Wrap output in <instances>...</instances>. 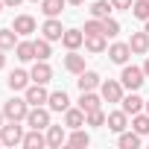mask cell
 <instances>
[{
	"label": "cell",
	"mask_w": 149,
	"mask_h": 149,
	"mask_svg": "<svg viewBox=\"0 0 149 149\" xmlns=\"http://www.w3.org/2000/svg\"><path fill=\"white\" fill-rule=\"evenodd\" d=\"M35 3H41V0H35Z\"/></svg>",
	"instance_id": "cell-46"
},
{
	"label": "cell",
	"mask_w": 149,
	"mask_h": 149,
	"mask_svg": "<svg viewBox=\"0 0 149 149\" xmlns=\"http://www.w3.org/2000/svg\"><path fill=\"white\" fill-rule=\"evenodd\" d=\"M3 6H6V3H3V0H0V12H3Z\"/></svg>",
	"instance_id": "cell-43"
},
{
	"label": "cell",
	"mask_w": 149,
	"mask_h": 149,
	"mask_svg": "<svg viewBox=\"0 0 149 149\" xmlns=\"http://www.w3.org/2000/svg\"><path fill=\"white\" fill-rule=\"evenodd\" d=\"M132 3H134V0H111L114 9H132Z\"/></svg>",
	"instance_id": "cell-36"
},
{
	"label": "cell",
	"mask_w": 149,
	"mask_h": 149,
	"mask_svg": "<svg viewBox=\"0 0 149 149\" xmlns=\"http://www.w3.org/2000/svg\"><path fill=\"white\" fill-rule=\"evenodd\" d=\"M64 3H67V0H41V12L47 18H58L61 9H64Z\"/></svg>",
	"instance_id": "cell-25"
},
{
	"label": "cell",
	"mask_w": 149,
	"mask_h": 149,
	"mask_svg": "<svg viewBox=\"0 0 149 149\" xmlns=\"http://www.w3.org/2000/svg\"><path fill=\"white\" fill-rule=\"evenodd\" d=\"M134 18H140V21H146L149 18V0H134L132 3V9H129Z\"/></svg>",
	"instance_id": "cell-32"
},
{
	"label": "cell",
	"mask_w": 149,
	"mask_h": 149,
	"mask_svg": "<svg viewBox=\"0 0 149 149\" xmlns=\"http://www.w3.org/2000/svg\"><path fill=\"white\" fill-rule=\"evenodd\" d=\"M105 117H108V114H105L102 108H94V111L85 114V126H105Z\"/></svg>",
	"instance_id": "cell-30"
},
{
	"label": "cell",
	"mask_w": 149,
	"mask_h": 149,
	"mask_svg": "<svg viewBox=\"0 0 149 149\" xmlns=\"http://www.w3.org/2000/svg\"><path fill=\"white\" fill-rule=\"evenodd\" d=\"M15 44H18L15 29H0V50H15Z\"/></svg>",
	"instance_id": "cell-28"
},
{
	"label": "cell",
	"mask_w": 149,
	"mask_h": 149,
	"mask_svg": "<svg viewBox=\"0 0 149 149\" xmlns=\"http://www.w3.org/2000/svg\"><path fill=\"white\" fill-rule=\"evenodd\" d=\"M76 85H79V91H94V88H100L102 82H100V73H94V70H82L79 79H76Z\"/></svg>",
	"instance_id": "cell-14"
},
{
	"label": "cell",
	"mask_w": 149,
	"mask_h": 149,
	"mask_svg": "<svg viewBox=\"0 0 149 149\" xmlns=\"http://www.w3.org/2000/svg\"><path fill=\"white\" fill-rule=\"evenodd\" d=\"M85 50H88V53H105V50H108L105 35H85Z\"/></svg>",
	"instance_id": "cell-24"
},
{
	"label": "cell",
	"mask_w": 149,
	"mask_h": 149,
	"mask_svg": "<svg viewBox=\"0 0 149 149\" xmlns=\"http://www.w3.org/2000/svg\"><path fill=\"white\" fill-rule=\"evenodd\" d=\"M143 32H146V35H149V18H146V26H143Z\"/></svg>",
	"instance_id": "cell-41"
},
{
	"label": "cell",
	"mask_w": 149,
	"mask_h": 149,
	"mask_svg": "<svg viewBox=\"0 0 149 149\" xmlns=\"http://www.w3.org/2000/svg\"><path fill=\"white\" fill-rule=\"evenodd\" d=\"M146 114H149V100H146Z\"/></svg>",
	"instance_id": "cell-44"
},
{
	"label": "cell",
	"mask_w": 149,
	"mask_h": 149,
	"mask_svg": "<svg viewBox=\"0 0 149 149\" xmlns=\"http://www.w3.org/2000/svg\"><path fill=\"white\" fill-rule=\"evenodd\" d=\"M64 143H67L64 126H47V146H50V149H61Z\"/></svg>",
	"instance_id": "cell-9"
},
{
	"label": "cell",
	"mask_w": 149,
	"mask_h": 149,
	"mask_svg": "<svg viewBox=\"0 0 149 149\" xmlns=\"http://www.w3.org/2000/svg\"><path fill=\"white\" fill-rule=\"evenodd\" d=\"M61 44H64L67 50H79V47L85 44V32H82V29H64Z\"/></svg>",
	"instance_id": "cell-13"
},
{
	"label": "cell",
	"mask_w": 149,
	"mask_h": 149,
	"mask_svg": "<svg viewBox=\"0 0 149 149\" xmlns=\"http://www.w3.org/2000/svg\"><path fill=\"white\" fill-rule=\"evenodd\" d=\"M85 35H105V29H102V21L100 18H91L88 24H85V29H82Z\"/></svg>",
	"instance_id": "cell-33"
},
{
	"label": "cell",
	"mask_w": 149,
	"mask_h": 149,
	"mask_svg": "<svg viewBox=\"0 0 149 149\" xmlns=\"http://www.w3.org/2000/svg\"><path fill=\"white\" fill-rule=\"evenodd\" d=\"M129 56H132V47H129V44H123V41H117V44H111V47H108V58H111L114 64H126V61H129Z\"/></svg>",
	"instance_id": "cell-11"
},
{
	"label": "cell",
	"mask_w": 149,
	"mask_h": 149,
	"mask_svg": "<svg viewBox=\"0 0 149 149\" xmlns=\"http://www.w3.org/2000/svg\"><path fill=\"white\" fill-rule=\"evenodd\" d=\"M47 105H50V111H67L70 108V100H67L64 91H53L50 100H47Z\"/></svg>",
	"instance_id": "cell-21"
},
{
	"label": "cell",
	"mask_w": 149,
	"mask_h": 149,
	"mask_svg": "<svg viewBox=\"0 0 149 149\" xmlns=\"http://www.w3.org/2000/svg\"><path fill=\"white\" fill-rule=\"evenodd\" d=\"M91 143V137H88V132H82V129H73V134L67 137V146H88Z\"/></svg>",
	"instance_id": "cell-31"
},
{
	"label": "cell",
	"mask_w": 149,
	"mask_h": 149,
	"mask_svg": "<svg viewBox=\"0 0 149 149\" xmlns=\"http://www.w3.org/2000/svg\"><path fill=\"white\" fill-rule=\"evenodd\" d=\"M0 140H3V146H18V143H24V126H18L15 120H9L6 126H0Z\"/></svg>",
	"instance_id": "cell-3"
},
{
	"label": "cell",
	"mask_w": 149,
	"mask_h": 149,
	"mask_svg": "<svg viewBox=\"0 0 149 149\" xmlns=\"http://www.w3.org/2000/svg\"><path fill=\"white\" fill-rule=\"evenodd\" d=\"M67 3H70V6H82L85 0H67Z\"/></svg>",
	"instance_id": "cell-39"
},
{
	"label": "cell",
	"mask_w": 149,
	"mask_h": 149,
	"mask_svg": "<svg viewBox=\"0 0 149 149\" xmlns=\"http://www.w3.org/2000/svg\"><path fill=\"white\" fill-rule=\"evenodd\" d=\"M132 129L143 137V134H149V114H134L132 117Z\"/></svg>",
	"instance_id": "cell-29"
},
{
	"label": "cell",
	"mask_w": 149,
	"mask_h": 149,
	"mask_svg": "<svg viewBox=\"0 0 149 149\" xmlns=\"http://www.w3.org/2000/svg\"><path fill=\"white\" fill-rule=\"evenodd\" d=\"M41 32H44V38H47V41H61V35H64V29H61V21H58V18H47V21H44V26H41Z\"/></svg>",
	"instance_id": "cell-10"
},
{
	"label": "cell",
	"mask_w": 149,
	"mask_h": 149,
	"mask_svg": "<svg viewBox=\"0 0 149 149\" xmlns=\"http://www.w3.org/2000/svg\"><path fill=\"white\" fill-rule=\"evenodd\" d=\"M6 50H0V70H3V64H6V56H3Z\"/></svg>",
	"instance_id": "cell-38"
},
{
	"label": "cell",
	"mask_w": 149,
	"mask_h": 149,
	"mask_svg": "<svg viewBox=\"0 0 149 149\" xmlns=\"http://www.w3.org/2000/svg\"><path fill=\"white\" fill-rule=\"evenodd\" d=\"M64 67H67L70 73H76V76H79V73L85 70V56H79L76 50H70V53L64 56Z\"/></svg>",
	"instance_id": "cell-19"
},
{
	"label": "cell",
	"mask_w": 149,
	"mask_h": 149,
	"mask_svg": "<svg viewBox=\"0 0 149 149\" xmlns=\"http://www.w3.org/2000/svg\"><path fill=\"white\" fill-rule=\"evenodd\" d=\"M129 47H132V53L146 56V53H149V35H146V32H134V35L129 38Z\"/></svg>",
	"instance_id": "cell-18"
},
{
	"label": "cell",
	"mask_w": 149,
	"mask_h": 149,
	"mask_svg": "<svg viewBox=\"0 0 149 149\" xmlns=\"http://www.w3.org/2000/svg\"><path fill=\"white\" fill-rule=\"evenodd\" d=\"M120 102H123V111H126L129 117H134V114H140V111L146 108V100H140V97H137V91H132V94H129V97H123Z\"/></svg>",
	"instance_id": "cell-8"
},
{
	"label": "cell",
	"mask_w": 149,
	"mask_h": 149,
	"mask_svg": "<svg viewBox=\"0 0 149 149\" xmlns=\"http://www.w3.org/2000/svg\"><path fill=\"white\" fill-rule=\"evenodd\" d=\"M0 146H3V140H0Z\"/></svg>",
	"instance_id": "cell-45"
},
{
	"label": "cell",
	"mask_w": 149,
	"mask_h": 149,
	"mask_svg": "<svg viewBox=\"0 0 149 149\" xmlns=\"http://www.w3.org/2000/svg\"><path fill=\"white\" fill-rule=\"evenodd\" d=\"M120 82H123V88H129V91H137L143 82H146V73H143V67H123V73H120Z\"/></svg>",
	"instance_id": "cell-2"
},
{
	"label": "cell",
	"mask_w": 149,
	"mask_h": 149,
	"mask_svg": "<svg viewBox=\"0 0 149 149\" xmlns=\"http://www.w3.org/2000/svg\"><path fill=\"white\" fill-rule=\"evenodd\" d=\"M105 126L120 134V132H126V126H129V114H126L123 108H120V111H111V114L105 117Z\"/></svg>",
	"instance_id": "cell-12"
},
{
	"label": "cell",
	"mask_w": 149,
	"mask_h": 149,
	"mask_svg": "<svg viewBox=\"0 0 149 149\" xmlns=\"http://www.w3.org/2000/svg\"><path fill=\"white\" fill-rule=\"evenodd\" d=\"M29 79H32V76H29L26 70H12V73H9V88H12V91H26V88H29Z\"/></svg>",
	"instance_id": "cell-16"
},
{
	"label": "cell",
	"mask_w": 149,
	"mask_h": 149,
	"mask_svg": "<svg viewBox=\"0 0 149 149\" xmlns=\"http://www.w3.org/2000/svg\"><path fill=\"white\" fill-rule=\"evenodd\" d=\"M117 143H120V149H137V146H140V134H137L134 129H132V132H120V140H117Z\"/></svg>",
	"instance_id": "cell-27"
},
{
	"label": "cell",
	"mask_w": 149,
	"mask_h": 149,
	"mask_svg": "<svg viewBox=\"0 0 149 149\" xmlns=\"http://www.w3.org/2000/svg\"><path fill=\"white\" fill-rule=\"evenodd\" d=\"M100 91H102V100L105 102H120L123 100V82H117V79H105L100 85Z\"/></svg>",
	"instance_id": "cell-5"
},
{
	"label": "cell",
	"mask_w": 149,
	"mask_h": 149,
	"mask_svg": "<svg viewBox=\"0 0 149 149\" xmlns=\"http://www.w3.org/2000/svg\"><path fill=\"white\" fill-rule=\"evenodd\" d=\"M29 102H26V97L24 100H9L6 105H3V114H6V120H15V123H21V120H26V114H29Z\"/></svg>",
	"instance_id": "cell-1"
},
{
	"label": "cell",
	"mask_w": 149,
	"mask_h": 149,
	"mask_svg": "<svg viewBox=\"0 0 149 149\" xmlns=\"http://www.w3.org/2000/svg\"><path fill=\"white\" fill-rule=\"evenodd\" d=\"M111 0H94V6H91V18H100V21H105L108 15H111Z\"/></svg>",
	"instance_id": "cell-26"
},
{
	"label": "cell",
	"mask_w": 149,
	"mask_h": 149,
	"mask_svg": "<svg viewBox=\"0 0 149 149\" xmlns=\"http://www.w3.org/2000/svg\"><path fill=\"white\" fill-rule=\"evenodd\" d=\"M3 3H6L9 9H15V6H21V3H24V0H3Z\"/></svg>",
	"instance_id": "cell-37"
},
{
	"label": "cell",
	"mask_w": 149,
	"mask_h": 149,
	"mask_svg": "<svg viewBox=\"0 0 149 149\" xmlns=\"http://www.w3.org/2000/svg\"><path fill=\"white\" fill-rule=\"evenodd\" d=\"M50 53H53L50 41H47V38H38V41H35V58H50Z\"/></svg>",
	"instance_id": "cell-34"
},
{
	"label": "cell",
	"mask_w": 149,
	"mask_h": 149,
	"mask_svg": "<svg viewBox=\"0 0 149 149\" xmlns=\"http://www.w3.org/2000/svg\"><path fill=\"white\" fill-rule=\"evenodd\" d=\"M21 146H26V149H41V146H47V134H41V129H29L26 134H24V143Z\"/></svg>",
	"instance_id": "cell-15"
},
{
	"label": "cell",
	"mask_w": 149,
	"mask_h": 149,
	"mask_svg": "<svg viewBox=\"0 0 149 149\" xmlns=\"http://www.w3.org/2000/svg\"><path fill=\"white\" fill-rule=\"evenodd\" d=\"M102 29H105V38H114V35L120 32V24H117L114 18H105V21H102Z\"/></svg>",
	"instance_id": "cell-35"
},
{
	"label": "cell",
	"mask_w": 149,
	"mask_h": 149,
	"mask_svg": "<svg viewBox=\"0 0 149 149\" xmlns=\"http://www.w3.org/2000/svg\"><path fill=\"white\" fill-rule=\"evenodd\" d=\"M3 117H6V114H3V111H0V126H3Z\"/></svg>",
	"instance_id": "cell-42"
},
{
	"label": "cell",
	"mask_w": 149,
	"mask_h": 149,
	"mask_svg": "<svg viewBox=\"0 0 149 149\" xmlns=\"http://www.w3.org/2000/svg\"><path fill=\"white\" fill-rule=\"evenodd\" d=\"M24 97H26V102H29V105H44V102L50 100V94H47V88H44L41 82L29 85V88L24 91Z\"/></svg>",
	"instance_id": "cell-7"
},
{
	"label": "cell",
	"mask_w": 149,
	"mask_h": 149,
	"mask_svg": "<svg viewBox=\"0 0 149 149\" xmlns=\"http://www.w3.org/2000/svg\"><path fill=\"white\" fill-rule=\"evenodd\" d=\"M26 126H29V129H47V126H50V108L32 105L29 114H26Z\"/></svg>",
	"instance_id": "cell-4"
},
{
	"label": "cell",
	"mask_w": 149,
	"mask_h": 149,
	"mask_svg": "<svg viewBox=\"0 0 149 149\" xmlns=\"http://www.w3.org/2000/svg\"><path fill=\"white\" fill-rule=\"evenodd\" d=\"M15 56L21 61H32L35 58V41H18L15 44Z\"/></svg>",
	"instance_id": "cell-23"
},
{
	"label": "cell",
	"mask_w": 149,
	"mask_h": 149,
	"mask_svg": "<svg viewBox=\"0 0 149 149\" xmlns=\"http://www.w3.org/2000/svg\"><path fill=\"white\" fill-rule=\"evenodd\" d=\"M29 76H32V82H41V85H47V82L53 79V67L47 64V58H38V61L32 64V70H29Z\"/></svg>",
	"instance_id": "cell-6"
},
{
	"label": "cell",
	"mask_w": 149,
	"mask_h": 149,
	"mask_svg": "<svg viewBox=\"0 0 149 149\" xmlns=\"http://www.w3.org/2000/svg\"><path fill=\"white\" fill-rule=\"evenodd\" d=\"M79 108L88 114V111H94V108H102V100H100L94 91H82V97H79Z\"/></svg>",
	"instance_id": "cell-22"
},
{
	"label": "cell",
	"mask_w": 149,
	"mask_h": 149,
	"mask_svg": "<svg viewBox=\"0 0 149 149\" xmlns=\"http://www.w3.org/2000/svg\"><path fill=\"white\" fill-rule=\"evenodd\" d=\"M143 73H146V76H149V58L143 61Z\"/></svg>",
	"instance_id": "cell-40"
},
{
	"label": "cell",
	"mask_w": 149,
	"mask_h": 149,
	"mask_svg": "<svg viewBox=\"0 0 149 149\" xmlns=\"http://www.w3.org/2000/svg\"><path fill=\"white\" fill-rule=\"evenodd\" d=\"M64 126L67 129H82L85 126V111L82 108H67L64 111Z\"/></svg>",
	"instance_id": "cell-20"
},
{
	"label": "cell",
	"mask_w": 149,
	"mask_h": 149,
	"mask_svg": "<svg viewBox=\"0 0 149 149\" xmlns=\"http://www.w3.org/2000/svg\"><path fill=\"white\" fill-rule=\"evenodd\" d=\"M12 29L18 35H29V32H35V18L32 15H18L15 24H12Z\"/></svg>",
	"instance_id": "cell-17"
}]
</instances>
